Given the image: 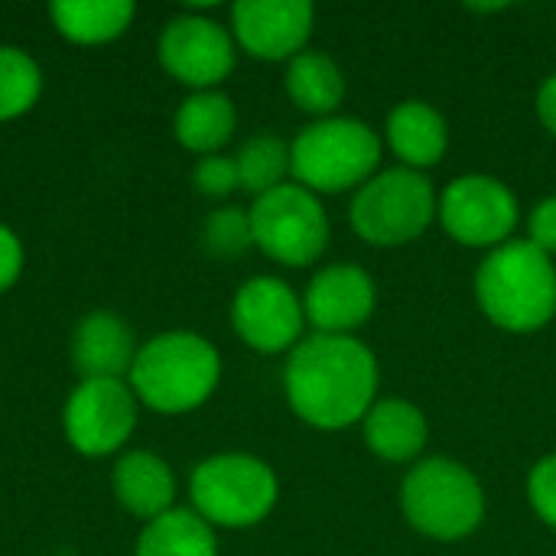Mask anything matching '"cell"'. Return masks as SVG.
<instances>
[{
	"label": "cell",
	"mask_w": 556,
	"mask_h": 556,
	"mask_svg": "<svg viewBox=\"0 0 556 556\" xmlns=\"http://www.w3.org/2000/svg\"><path fill=\"white\" fill-rule=\"evenodd\" d=\"M378 358L352 336H309L283 368V391L290 410L326 433L362 424L378 394Z\"/></svg>",
	"instance_id": "1"
},
{
	"label": "cell",
	"mask_w": 556,
	"mask_h": 556,
	"mask_svg": "<svg viewBox=\"0 0 556 556\" xmlns=\"http://www.w3.org/2000/svg\"><path fill=\"white\" fill-rule=\"evenodd\" d=\"M476 300L485 319L505 332L525 336L544 329L556 316L554 257L538 251L528 238H511L479 264Z\"/></svg>",
	"instance_id": "2"
},
{
	"label": "cell",
	"mask_w": 556,
	"mask_h": 556,
	"mask_svg": "<svg viewBox=\"0 0 556 556\" xmlns=\"http://www.w3.org/2000/svg\"><path fill=\"white\" fill-rule=\"evenodd\" d=\"M218 378V349L195 332L176 329L140 345L127 384L156 414H189L215 394Z\"/></svg>",
	"instance_id": "3"
},
{
	"label": "cell",
	"mask_w": 556,
	"mask_h": 556,
	"mask_svg": "<svg viewBox=\"0 0 556 556\" xmlns=\"http://www.w3.org/2000/svg\"><path fill=\"white\" fill-rule=\"evenodd\" d=\"M378 163L381 140L358 117H319L290 143V176L316 195L362 189Z\"/></svg>",
	"instance_id": "4"
},
{
	"label": "cell",
	"mask_w": 556,
	"mask_h": 556,
	"mask_svg": "<svg viewBox=\"0 0 556 556\" xmlns=\"http://www.w3.org/2000/svg\"><path fill=\"white\" fill-rule=\"evenodd\" d=\"M401 511L430 541H463L485 521V489L456 459H420L401 485Z\"/></svg>",
	"instance_id": "5"
},
{
	"label": "cell",
	"mask_w": 556,
	"mask_h": 556,
	"mask_svg": "<svg viewBox=\"0 0 556 556\" xmlns=\"http://www.w3.org/2000/svg\"><path fill=\"white\" fill-rule=\"evenodd\" d=\"M192 511L212 528H254L261 525L280 495L274 469L248 453L208 456L189 479Z\"/></svg>",
	"instance_id": "6"
},
{
	"label": "cell",
	"mask_w": 556,
	"mask_h": 556,
	"mask_svg": "<svg viewBox=\"0 0 556 556\" xmlns=\"http://www.w3.org/2000/svg\"><path fill=\"white\" fill-rule=\"evenodd\" d=\"M433 182L407 166L375 173L355 189L349 218L362 241L375 248H401L417 241L437 218Z\"/></svg>",
	"instance_id": "7"
},
{
	"label": "cell",
	"mask_w": 556,
	"mask_h": 556,
	"mask_svg": "<svg viewBox=\"0 0 556 556\" xmlns=\"http://www.w3.org/2000/svg\"><path fill=\"white\" fill-rule=\"evenodd\" d=\"M254 244L283 267H309L329 248V215L316 192L283 182L248 208Z\"/></svg>",
	"instance_id": "8"
},
{
	"label": "cell",
	"mask_w": 556,
	"mask_h": 556,
	"mask_svg": "<svg viewBox=\"0 0 556 556\" xmlns=\"http://www.w3.org/2000/svg\"><path fill=\"white\" fill-rule=\"evenodd\" d=\"M437 218L453 241L495 251L508 244L518 228V199L502 179L466 173L440 192Z\"/></svg>",
	"instance_id": "9"
},
{
	"label": "cell",
	"mask_w": 556,
	"mask_h": 556,
	"mask_svg": "<svg viewBox=\"0 0 556 556\" xmlns=\"http://www.w3.org/2000/svg\"><path fill=\"white\" fill-rule=\"evenodd\" d=\"M137 404L127 381H81L62 410L68 443L91 459L117 453L137 427Z\"/></svg>",
	"instance_id": "10"
},
{
	"label": "cell",
	"mask_w": 556,
	"mask_h": 556,
	"mask_svg": "<svg viewBox=\"0 0 556 556\" xmlns=\"http://www.w3.org/2000/svg\"><path fill=\"white\" fill-rule=\"evenodd\" d=\"M160 65L195 91H215L235 68V36L212 16L182 13L163 26Z\"/></svg>",
	"instance_id": "11"
},
{
	"label": "cell",
	"mask_w": 556,
	"mask_h": 556,
	"mask_svg": "<svg viewBox=\"0 0 556 556\" xmlns=\"http://www.w3.org/2000/svg\"><path fill=\"white\" fill-rule=\"evenodd\" d=\"M231 326L254 352H293L306 326L303 300L280 277H251L231 300Z\"/></svg>",
	"instance_id": "12"
},
{
	"label": "cell",
	"mask_w": 556,
	"mask_h": 556,
	"mask_svg": "<svg viewBox=\"0 0 556 556\" xmlns=\"http://www.w3.org/2000/svg\"><path fill=\"white\" fill-rule=\"evenodd\" d=\"M316 10L309 0H238L231 7L235 42L264 62H290L313 36Z\"/></svg>",
	"instance_id": "13"
},
{
	"label": "cell",
	"mask_w": 556,
	"mask_h": 556,
	"mask_svg": "<svg viewBox=\"0 0 556 556\" xmlns=\"http://www.w3.org/2000/svg\"><path fill=\"white\" fill-rule=\"evenodd\" d=\"M375 306H378V287L371 274L355 264L323 267L303 293L306 323L319 336H352L358 326L371 319Z\"/></svg>",
	"instance_id": "14"
},
{
	"label": "cell",
	"mask_w": 556,
	"mask_h": 556,
	"mask_svg": "<svg viewBox=\"0 0 556 556\" xmlns=\"http://www.w3.org/2000/svg\"><path fill=\"white\" fill-rule=\"evenodd\" d=\"M134 329L114 313H88L72 332V368L81 381H124L137 358Z\"/></svg>",
	"instance_id": "15"
},
{
	"label": "cell",
	"mask_w": 556,
	"mask_h": 556,
	"mask_svg": "<svg viewBox=\"0 0 556 556\" xmlns=\"http://www.w3.org/2000/svg\"><path fill=\"white\" fill-rule=\"evenodd\" d=\"M388 147L407 169H430L446 156L450 124L430 101H401L384 124Z\"/></svg>",
	"instance_id": "16"
},
{
	"label": "cell",
	"mask_w": 556,
	"mask_h": 556,
	"mask_svg": "<svg viewBox=\"0 0 556 556\" xmlns=\"http://www.w3.org/2000/svg\"><path fill=\"white\" fill-rule=\"evenodd\" d=\"M114 495L121 508L137 518L156 521L160 515L173 511L176 498V476L166 459L147 450H134L117 459L114 466Z\"/></svg>",
	"instance_id": "17"
},
{
	"label": "cell",
	"mask_w": 556,
	"mask_h": 556,
	"mask_svg": "<svg viewBox=\"0 0 556 556\" xmlns=\"http://www.w3.org/2000/svg\"><path fill=\"white\" fill-rule=\"evenodd\" d=\"M362 433L368 450L384 463H414L430 437L427 417L417 404L401 397L375 401V407L362 420Z\"/></svg>",
	"instance_id": "18"
},
{
	"label": "cell",
	"mask_w": 556,
	"mask_h": 556,
	"mask_svg": "<svg viewBox=\"0 0 556 556\" xmlns=\"http://www.w3.org/2000/svg\"><path fill=\"white\" fill-rule=\"evenodd\" d=\"M283 85L290 101L316 117H332V111L345 98V75L339 62L323 49H303L300 55H293L287 62Z\"/></svg>",
	"instance_id": "19"
},
{
	"label": "cell",
	"mask_w": 556,
	"mask_h": 556,
	"mask_svg": "<svg viewBox=\"0 0 556 556\" xmlns=\"http://www.w3.org/2000/svg\"><path fill=\"white\" fill-rule=\"evenodd\" d=\"M235 127H238L235 104L222 91H195V94H189L179 104L176 121H173L176 140L186 150L202 153V156L218 153L231 140Z\"/></svg>",
	"instance_id": "20"
},
{
	"label": "cell",
	"mask_w": 556,
	"mask_h": 556,
	"mask_svg": "<svg viewBox=\"0 0 556 556\" xmlns=\"http://www.w3.org/2000/svg\"><path fill=\"white\" fill-rule=\"evenodd\" d=\"M49 16L68 42L98 46V42L117 39L130 26L134 3L130 0H59L49 7Z\"/></svg>",
	"instance_id": "21"
},
{
	"label": "cell",
	"mask_w": 556,
	"mask_h": 556,
	"mask_svg": "<svg viewBox=\"0 0 556 556\" xmlns=\"http://www.w3.org/2000/svg\"><path fill=\"white\" fill-rule=\"evenodd\" d=\"M134 556H218L215 528L192 508H173L147 521Z\"/></svg>",
	"instance_id": "22"
},
{
	"label": "cell",
	"mask_w": 556,
	"mask_h": 556,
	"mask_svg": "<svg viewBox=\"0 0 556 556\" xmlns=\"http://www.w3.org/2000/svg\"><path fill=\"white\" fill-rule=\"evenodd\" d=\"M235 163H238L241 189L254 195H267L277 186H283L290 176V143H283L274 134H257L244 140V147L235 153Z\"/></svg>",
	"instance_id": "23"
},
{
	"label": "cell",
	"mask_w": 556,
	"mask_h": 556,
	"mask_svg": "<svg viewBox=\"0 0 556 556\" xmlns=\"http://www.w3.org/2000/svg\"><path fill=\"white\" fill-rule=\"evenodd\" d=\"M42 91V72L36 59L16 46H0V121L26 114Z\"/></svg>",
	"instance_id": "24"
},
{
	"label": "cell",
	"mask_w": 556,
	"mask_h": 556,
	"mask_svg": "<svg viewBox=\"0 0 556 556\" xmlns=\"http://www.w3.org/2000/svg\"><path fill=\"white\" fill-rule=\"evenodd\" d=\"M202 244L212 257H241L251 244V215L241 208H215L202 225Z\"/></svg>",
	"instance_id": "25"
},
{
	"label": "cell",
	"mask_w": 556,
	"mask_h": 556,
	"mask_svg": "<svg viewBox=\"0 0 556 556\" xmlns=\"http://www.w3.org/2000/svg\"><path fill=\"white\" fill-rule=\"evenodd\" d=\"M192 182L202 195L208 199H225L231 195L235 189H241V179H238V163L235 156H222V153H212V156H202L192 169Z\"/></svg>",
	"instance_id": "26"
},
{
	"label": "cell",
	"mask_w": 556,
	"mask_h": 556,
	"mask_svg": "<svg viewBox=\"0 0 556 556\" xmlns=\"http://www.w3.org/2000/svg\"><path fill=\"white\" fill-rule=\"evenodd\" d=\"M528 502H531V508L538 511V518L547 528H556V453L544 456L531 469V476H528Z\"/></svg>",
	"instance_id": "27"
},
{
	"label": "cell",
	"mask_w": 556,
	"mask_h": 556,
	"mask_svg": "<svg viewBox=\"0 0 556 556\" xmlns=\"http://www.w3.org/2000/svg\"><path fill=\"white\" fill-rule=\"evenodd\" d=\"M528 241L547 257L556 254V195H547L534 205L528 222Z\"/></svg>",
	"instance_id": "28"
},
{
	"label": "cell",
	"mask_w": 556,
	"mask_h": 556,
	"mask_svg": "<svg viewBox=\"0 0 556 556\" xmlns=\"http://www.w3.org/2000/svg\"><path fill=\"white\" fill-rule=\"evenodd\" d=\"M20 270H23V244L7 225H0V293L16 283Z\"/></svg>",
	"instance_id": "29"
},
{
	"label": "cell",
	"mask_w": 556,
	"mask_h": 556,
	"mask_svg": "<svg viewBox=\"0 0 556 556\" xmlns=\"http://www.w3.org/2000/svg\"><path fill=\"white\" fill-rule=\"evenodd\" d=\"M538 117H541V124L556 137V72L544 78V85L538 91Z\"/></svg>",
	"instance_id": "30"
}]
</instances>
